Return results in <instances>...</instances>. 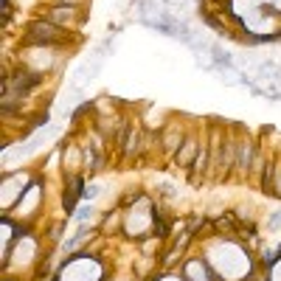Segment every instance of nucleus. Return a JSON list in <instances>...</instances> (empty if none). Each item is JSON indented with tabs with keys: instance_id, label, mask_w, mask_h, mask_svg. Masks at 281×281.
I'll use <instances>...</instances> for the list:
<instances>
[{
	"instance_id": "7ed1b4c3",
	"label": "nucleus",
	"mask_w": 281,
	"mask_h": 281,
	"mask_svg": "<svg viewBox=\"0 0 281 281\" xmlns=\"http://www.w3.org/2000/svg\"><path fill=\"white\" fill-rule=\"evenodd\" d=\"M65 3H76V0H65Z\"/></svg>"
},
{
	"instance_id": "f03ea898",
	"label": "nucleus",
	"mask_w": 281,
	"mask_h": 281,
	"mask_svg": "<svg viewBox=\"0 0 281 281\" xmlns=\"http://www.w3.org/2000/svg\"><path fill=\"white\" fill-rule=\"evenodd\" d=\"M90 217H93L90 205H85V208H82V211H79V214H76V220H79V222H85V220H90Z\"/></svg>"
},
{
	"instance_id": "f257e3e1",
	"label": "nucleus",
	"mask_w": 281,
	"mask_h": 281,
	"mask_svg": "<svg viewBox=\"0 0 281 281\" xmlns=\"http://www.w3.org/2000/svg\"><path fill=\"white\" fill-rule=\"evenodd\" d=\"M31 37L34 40H56L59 37V28H54V25H34Z\"/></svg>"
}]
</instances>
